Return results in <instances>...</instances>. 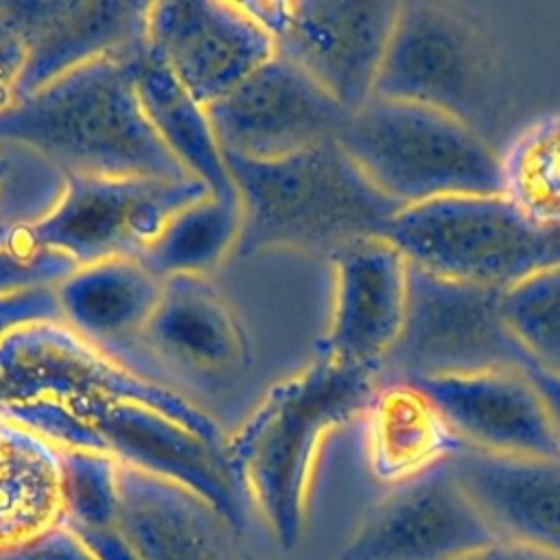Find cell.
I'll use <instances>...</instances> for the list:
<instances>
[{"label":"cell","instance_id":"1","mask_svg":"<svg viewBox=\"0 0 560 560\" xmlns=\"http://www.w3.org/2000/svg\"><path fill=\"white\" fill-rule=\"evenodd\" d=\"M374 387L376 376L317 354L273 385L225 438L223 457L241 503L258 514L280 549L302 545L322 446L361 418Z\"/></svg>","mask_w":560,"mask_h":560},{"label":"cell","instance_id":"2","mask_svg":"<svg viewBox=\"0 0 560 560\" xmlns=\"http://www.w3.org/2000/svg\"><path fill=\"white\" fill-rule=\"evenodd\" d=\"M129 57L94 59L13 101L0 112V136L66 175L192 179L153 129Z\"/></svg>","mask_w":560,"mask_h":560},{"label":"cell","instance_id":"3","mask_svg":"<svg viewBox=\"0 0 560 560\" xmlns=\"http://www.w3.org/2000/svg\"><path fill=\"white\" fill-rule=\"evenodd\" d=\"M223 160L243 210L241 254L289 247L330 256L352 241L387 236L398 212L337 140L278 160Z\"/></svg>","mask_w":560,"mask_h":560},{"label":"cell","instance_id":"4","mask_svg":"<svg viewBox=\"0 0 560 560\" xmlns=\"http://www.w3.org/2000/svg\"><path fill=\"white\" fill-rule=\"evenodd\" d=\"M337 142L398 210L501 192L490 138L433 107L372 96L348 114Z\"/></svg>","mask_w":560,"mask_h":560},{"label":"cell","instance_id":"5","mask_svg":"<svg viewBox=\"0 0 560 560\" xmlns=\"http://www.w3.org/2000/svg\"><path fill=\"white\" fill-rule=\"evenodd\" d=\"M374 96L440 109L490 138L503 88L488 31L462 4L398 2Z\"/></svg>","mask_w":560,"mask_h":560},{"label":"cell","instance_id":"6","mask_svg":"<svg viewBox=\"0 0 560 560\" xmlns=\"http://www.w3.org/2000/svg\"><path fill=\"white\" fill-rule=\"evenodd\" d=\"M387 238L422 269L494 289L560 265V228L529 219L501 192L402 208Z\"/></svg>","mask_w":560,"mask_h":560},{"label":"cell","instance_id":"7","mask_svg":"<svg viewBox=\"0 0 560 560\" xmlns=\"http://www.w3.org/2000/svg\"><path fill=\"white\" fill-rule=\"evenodd\" d=\"M101 394L153 400L223 448L225 435L201 407L114 359L61 319H37L0 337V418L26 407L74 409Z\"/></svg>","mask_w":560,"mask_h":560},{"label":"cell","instance_id":"8","mask_svg":"<svg viewBox=\"0 0 560 560\" xmlns=\"http://www.w3.org/2000/svg\"><path fill=\"white\" fill-rule=\"evenodd\" d=\"M523 350L503 317V289L446 278L409 262L405 322L381 374L429 381L521 368Z\"/></svg>","mask_w":560,"mask_h":560},{"label":"cell","instance_id":"9","mask_svg":"<svg viewBox=\"0 0 560 560\" xmlns=\"http://www.w3.org/2000/svg\"><path fill=\"white\" fill-rule=\"evenodd\" d=\"M273 37V50L311 77L348 114L374 96L398 2H245Z\"/></svg>","mask_w":560,"mask_h":560},{"label":"cell","instance_id":"10","mask_svg":"<svg viewBox=\"0 0 560 560\" xmlns=\"http://www.w3.org/2000/svg\"><path fill=\"white\" fill-rule=\"evenodd\" d=\"M206 192L195 179L68 175L57 206L18 243L63 254L77 267L138 258L173 214Z\"/></svg>","mask_w":560,"mask_h":560},{"label":"cell","instance_id":"11","mask_svg":"<svg viewBox=\"0 0 560 560\" xmlns=\"http://www.w3.org/2000/svg\"><path fill=\"white\" fill-rule=\"evenodd\" d=\"M72 411L98 453L190 488L241 529L245 508L223 448L182 416L127 394H101Z\"/></svg>","mask_w":560,"mask_h":560},{"label":"cell","instance_id":"12","mask_svg":"<svg viewBox=\"0 0 560 560\" xmlns=\"http://www.w3.org/2000/svg\"><path fill=\"white\" fill-rule=\"evenodd\" d=\"M499 540L448 462L378 492L352 518L332 560H455Z\"/></svg>","mask_w":560,"mask_h":560},{"label":"cell","instance_id":"13","mask_svg":"<svg viewBox=\"0 0 560 560\" xmlns=\"http://www.w3.org/2000/svg\"><path fill=\"white\" fill-rule=\"evenodd\" d=\"M149 55L203 109L269 61L273 37L245 2H149Z\"/></svg>","mask_w":560,"mask_h":560},{"label":"cell","instance_id":"14","mask_svg":"<svg viewBox=\"0 0 560 560\" xmlns=\"http://www.w3.org/2000/svg\"><path fill=\"white\" fill-rule=\"evenodd\" d=\"M223 155L278 160L337 140L348 112L311 77L273 55L206 107Z\"/></svg>","mask_w":560,"mask_h":560},{"label":"cell","instance_id":"15","mask_svg":"<svg viewBox=\"0 0 560 560\" xmlns=\"http://www.w3.org/2000/svg\"><path fill=\"white\" fill-rule=\"evenodd\" d=\"M328 260L330 315L317 354L378 378L405 322L409 260L387 236L352 241Z\"/></svg>","mask_w":560,"mask_h":560},{"label":"cell","instance_id":"16","mask_svg":"<svg viewBox=\"0 0 560 560\" xmlns=\"http://www.w3.org/2000/svg\"><path fill=\"white\" fill-rule=\"evenodd\" d=\"M147 11L138 0H0L24 46L15 101L83 63L140 48Z\"/></svg>","mask_w":560,"mask_h":560},{"label":"cell","instance_id":"17","mask_svg":"<svg viewBox=\"0 0 560 560\" xmlns=\"http://www.w3.org/2000/svg\"><path fill=\"white\" fill-rule=\"evenodd\" d=\"M114 525L136 560H249L238 527L210 501L127 464L116 466Z\"/></svg>","mask_w":560,"mask_h":560},{"label":"cell","instance_id":"18","mask_svg":"<svg viewBox=\"0 0 560 560\" xmlns=\"http://www.w3.org/2000/svg\"><path fill=\"white\" fill-rule=\"evenodd\" d=\"M416 383L435 400L462 446L494 455H560V431L523 368Z\"/></svg>","mask_w":560,"mask_h":560},{"label":"cell","instance_id":"19","mask_svg":"<svg viewBox=\"0 0 560 560\" xmlns=\"http://www.w3.org/2000/svg\"><path fill=\"white\" fill-rule=\"evenodd\" d=\"M138 341L199 381L232 383L252 363V341L241 317L199 276L164 280L162 295Z\"/></svg>","mask_w":560,"mask_h":560},{"label":"cell","instance_id":"20","mask_svg":"<svg viewBox=\"0 0 560 560\" xmlns=\"http://www.w3.org/2000/svg\"><path fill=\"white\" fill-rule=\"evenodd\" d=\"M448 468L499 540L560 558V455H494L462 446Z\"/></svg>","mask_w":560,"mask_h":560},{"label":"cell","instance_id":"21","mask_svg":"<svg viewBox=\"0 0 560 560\" xmlns=\"http://www.w3.org/2000/svg\"><path fill=\"white\" fill-rule=\"evenodd\" d=\"M359 420L365 472L378 492L444 466L462 448L435 400L416 381H376Z\"/></svg>","mask_w":560,"mask_h":560},{"label":"cell","instance_id":"22","mask_svg":"<svg viewBox=\"0 0 560 560\" xmlns=\"http://www.w3.org/2000/svg\"><path fill=\"white\" fill-rule=\"evenodd\" d=\"M68 518L61 448L0 418V560H11Z\"/></svg>","mask_w":560,"mask_h":560},{"label":"cell","instance_id":"23","mask_svg":"<svg viewBox=\"0 0 560 560\" xmlns=\"http://www.w3.org/2000/svg\"><path fill=\"white\" fill-rule=\"evenodd\" d=\"M162 287L140 258L118 256L79 265L55 293L61 322L105 350L140 339Z\"/></svg>","mask_w":560,"mask_h":560},{"label":"cell","instance_id":"24","mask_svg":"<svg viewBox=\"0 0 560 560\" xmlns=\"http://www.w3.org/2000/svg\"><path fill=\"white\" fill-rule=\"evenodd\" d=\"M129 63L153 129L186 175L203 184L212 195L236 197L206 109L149 55L144 44L131 52Z\"/></svg>","mask_w":560,"mask_h":560},{"label":"cell","instance_id":"25","mask_svg":"<svg viewBox=\"0 0 560 560\" xmlns=\"http://www.w3.org/2000/svg\"><path fill=\"white\" fill-rule=\"evenodd\" d=\"M241 230L238 195L206 192L173 214L138 258L162 280L177 276L206 278L228 252L238 247Z\"/></svg>","mask_w":560,"mask_h":560},{"label":"cell","instance_id":"26","mask_svg":"<svg viewBox=\"0 0 560 560\" xmlns=\"http://www.w3.org/2000/svg\"><path fill=\"white\" fill-rule=\"evenodd\" d=\"M499 158L501 195L529 219L560 228V112L532 118Z\"/></svg>","mask_w":560,"mask_h":560},{"label":"cell","instance_id":"27","mask_svg":"<svg viewBox=\"0 0 560 560\" xmlns=\"http://www.w3.org/2000/svg\"><path fill=\"white\" fill-rule=\"evenodd\" d=\"M68 175L42 153L0 136V245L18 238L50 214Z\"/></svg>","mask_w":560,"mask_h":560},{"label":"cell","instance_id":"28","mask_svg":"<svg viewBox=\"0 0 560 560\" xmlns=\"http://www.w3.org/2000/svg\"><path fill=\"white\" fill-rule=\"evenodd\" d=\"M503 317L525 359L560 374V265L503 289Z\"/></svg>","mask_w":560,"mask_h":560},{"label":"cell","instance_id":"29","mask_svg":"<svg viewBox=\"0 0 560 560\" xmlns=\"http://www.w3.org/2000/svg\"><path fill=\"white\" fill-rule=\"evenodd\" d=\"M77 265L63 254L26 243L0 245V298L20 291L57 287Z\"/></svg>","mask_w":560,"mask_h":560},{"label":"cell","instance_id":"30","mask_svg":"<svg viewBox=\"0 0 560 560\" xmlns=\"http://www.w3.org/2000/svg\"><path fill=\"white\" fill-rule=\"evenodd\" d=\"M37 319H61L55 287L20 291L0 298V337L20 324Z\"/></svg>","mask_w":560,"mask_h":560},{"label":"cell","instance_id":"31","mask_svg":"<svg viewBox=\"0 0 560 560\" xmlns=\"http://www.w3.org/2000/svg\"><path fill=\"white\" fill-rule=\"evenodd\" d=\"M22 70H24L22 39L0 13V112H4L15 101Z\"/></svg>","mask_w":560,"mask_h":560},{"label":"cell","instance_id":"32","mask_svg":"<svg viewBox=\"0 0 560 560\" xmlns=\"http://www.w3.org/2000/svg\"><path fill=\"white\" fill-rule=\"evenodd\" d=\"M11 560H96V558L77 538V534L68 525H63Z\"/></svg>","mask_w":560,"mask_h":560},{"label":"cell","instance_id":"33","mask_svg":"<svg viewBox=\"0 0 560 560\" xmlns=\"http://www.w3.org/2000/svg\"><path fill=\"white\" fill-rule=\"evenodd\" d=\"M455 560H560L551 553L538 551L534 547H525L510 540H492L488 545H481Z\"/></svg>","mask_w":560,"mask_h":560},{"label":"cell","instance_id":"34","mask_svg":"<svg viewBox=\"0 0 560 560\" xmlns=\"http://www.w3.org/2000/svg\"><path fill=\"white\" fill-rule=\"evenodd\" d=\"M523 372L527 374V378L532 381V385L536 387V392L540 394L545 407L549 409L558 431H560V374L556 372H549L532 361H523Z\"/></svg>","mask_w":560,"mask_h":560},{"label":"cell","instance_id":"35","mask_svg":"<svg viewBox=\"0 0 560 560\" xmlns=\"http://www.w3.org/2000/svg\"><path fill=\"white\" fill-rule=\"evenodd\" d=\"M249 560H260V558H252V556H249Z\"/></svg>","mask_w":560,"mask_h":560}]
</instances>
